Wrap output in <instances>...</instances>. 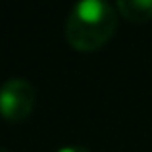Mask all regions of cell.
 Returning <instances> with one entry per match:
<instances>
[{"instance_id": "obj_2", "label": "cell", "mask_w": 152, "mask_h": 152, "mask_svg": "<svg viewBox=\"0 0 152 152\" xmlns=\"http://www.w3.org/2000/svg\"><path fill=\"white\" fill-rule=\"evenodd\" d=\"M37 93L23 77H12L0 85V114L10 121H21L33 112Z\"/></svg>"}, {"instance_id": "obj_4", "label": "cell", "mask_w": 152, "mask_h": 152, "mask_svg": "<svg viewBox=\"0 0 152 152\" xmlns=\"http://www.w3.org/2000/svg\"><path fill=\"white\" fill-rule=\"evenodd\" d=\"M58 152H91V150L81 145H67V146H62Z\"/></svg>"}, {"instance_id": "obj_5", "label": "cell", "mask_w": 152, "mask_h": 152, "mask_svg": "<svg viewBox=\"0 0 152 152\" xmlns=\"http://www.w3.org/2000/svg\"><path fill=\"white\" fill-rule=\"evenodd\" d=\"M0 152H10L8 148H2V146H0Z\"/></svg>"}, {"instance_id": "obj_1", "label": "cell", "mask_w": 152, "mask_h": 152, "mask_svg": "<svg viewBox=\"0 0 152 152\" xmlns=\"http://www.w3.org/2000/svg\"><path fill=\"white\" fill-rule=\"evenodd\" d=\"M118 27L115 6L102 0H81L66 19V39L73 48L91 52L100 48Z\"/></svg>"}, {"instance_id": "obj_3", "label": "cell", "mask_w": 152, "mask_h": 152, "mask_svg": "<svg viewBox=\"0 0 152 152\" xmlns=\"http://www.w3.org/2000/svg\"><path fill=\"white\" fill-rule=\"evenodd\" d=\"M115 10L129 21H148L152 19V0H119Z\"/></svg>"}]
</instances>
